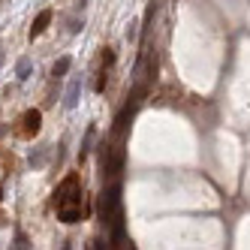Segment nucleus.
Wrapping results in <instances>:
<instances>
[{
    "label": "nucleus",
    "mask_w": 250,
    "mask_h": 250,
    "mask_svg": "<svg viewBox=\"0 0 250 250\" xmlns=\"http://www.w3.org/2000/svg\"><path fill=\"white\" fill-rule=\"evenodd\" d=\"M82 178L79 172H69L63 181L58 184L55 190V208H58V220L66 223V226H73L82 220Z\"/></svg>",
    "instance_id": "obj_1"
},
{
    "label": "nucleus",
    "mask_w": 250,
    "mask_h": 250,
    "mask_svg": "<svg viewBox=\"0 0 250 250\" xmlns=\"http://www.w3.org/2000/svg\"><path fill=\"white\" fill-rule=\"evenodd\" d=\"M97 211H100V223H103V226H109V223L118 217V211H121V184H118V181L109 184V187L100 193Z\"/></svg>",
    "instance_id": "obj_2"
},
{
    "label": "nucleus",
    "mask_w": 250,
    "mask_h": 250,
    "mask_svg": "<svg viewBox=\"0 0 250 250\" xmlns=\"http://www.w3.org/2000/svg\"><path fill=\"white\" fill-rule=\"evenodd\" d=\"M19 124H21V127L15 130V133H19L21 139H33V136L42 130V112H40V109H27Z\"/></svg>",
    "instance_id": "obj_3"
},
{
    "label": "nucleus",
    "mask_w": 250,
    "mask_h": 250,
    "mask_svg": "<svg viewBox=\"0 0 250 250\" xmlns=\"http://www.w3.org/2000/svg\"><path fill=\"white\" fill-rule=\"evenodd\" d=\"M51 19H55V12H51V9H42V12L37 15V19H33V24H30V30H27V37H30V40L42 37V33H45V27L51 24Z\"/></svg>",
    "instance_id": "obj_4"
},
{
    "label": "nucleus",
    "mask_w": 250,
    "mask_h": 250,
    "mask_svg": "<svg viewBox=\"0 0 250 250\" xmlns=\"http://www.w3.org/2000/svg\"><path fill=\"white\" fill-rule=\"evenodd\" d=\"M79 94H82V79H73L69 87H66V97H63L66 109H76V105H79Z\"/></svg>",
    "instance_id": "obj_5"
},
{
    "label": "nucleus",
    "mask_w": 250,
    "mask_h": 250,
    "mask_svg": "<svg viewBox=\"0 0 250 250\" xmlns=\"http://www.w3.org/2000/svg\"><path fill=\"white\" fill-rule=\"evenodd\" d=\"M109 226H112V247H124V214L121 211Z\"/></svg>",
    "instance_id": "obj_6"
},
{
    "label": "nucleus",
    "mask_w": 250,
    "mask_h": 250,
    "mask_svg": "<svg viewBox=\"0 0 250 250\" xmlns=\"http://www.w3.org/2000/svg\"><path fill=\"white\" fill-rule=\"evenodd\" d=\"M69 66H73V61H69V58H61L55 66H51V79H63V76L69 73Z\"/></svg>",
    "instance_id": "obj_7"
},
{
    "label": "nucleus",
    "mask_w": 250,
    "mask_h": 250,
    "mask_svg": "<svg viewBox=\"0 0 250 250\" xmlns=\"http://www.w3.org/2000/svg\"><path fill=\"white\" fill-rule=\"evenodd\" d=\"M91 142H94V127L87 130V136H84V142H82V151H79V160H84V157H87V151H91Z\"/></svg>",
    "instance_id": "obj_8"
},
{
    "label": "nucleus",
    "mask_w": 250,
    "mask_h": 250,
    "mask_svg": "<svg viewBox=\"0 0 250 250\" xmlns=\"http://www.w3.org/2000/svg\"><path fill=\"white\" fill-rule=\"evenodd\" d=\"M27 76H30V61H27V58H21V61H19V79L24 82Z\"/></svg>",
    "instance_id": "obj_9"
},
{
    "label": "nucleus",
    "mask_w": 250,
    "mask_h": 250,
    "mask_svg": "<svg viewBox=\"0 0 250 250\" xmlns=\"http://www.w3.org/2000/svg\"><path fill=\"white\" fill-rule=\"evenodd\" d=\"M103 66H115V51L112 48H103Z\"/></svg>",
    "instance_id": "obj_10"
}]
</instances>
